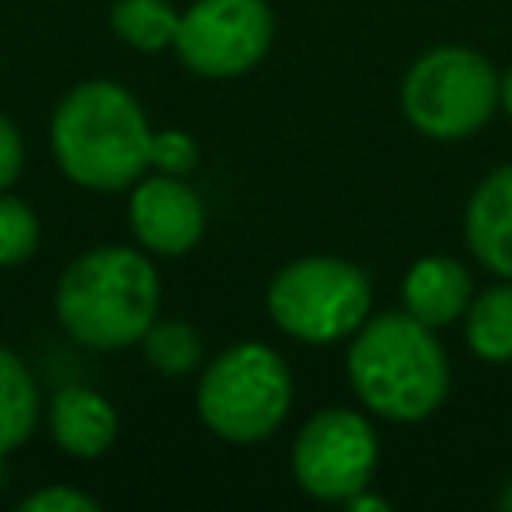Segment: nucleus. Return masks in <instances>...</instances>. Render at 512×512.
Returning a JSON list of instances; mask_svg holds the SVG:
<instances>
[{"label": "nucleus", "mask_w": 512, "mask_h": 512, "mask_svg": "<svg viewBox=\"0 0 512 512\" xmlns=\"http://www.w3.org/2000/svg\"><path fill=\"white\" fill-rule=\"evenodd\" d=\"M344 368L360 404L388 424L428 420L452 388V368L436 328L408 312L368 316L352 332Z\"/></svg>", "instance_id": "1"}, {"label": "nucleus", "mask_w": 512, "mask_h": 512, "mask_svg": "<svg viewBox=\"0 0 512 512\" xmlns=\"http://www.w3.org/2000/svg\"><path fill=\"white\" fill-rule=\"evenodd\" d=\"M152 152V124L116 80H84L52 112V156L60 172L92 192L132 188Z\"/></svg>", "instance_id": "2"}, {"label": "nucleus", "mask_w": 512, "mask_h": 512, "mask_svg": "<svg viewBox=\"0 0 512 512\" xmlns=\"http://www.w3.org/2000/svg\"><path fill=\"white\" fill-rule=\"evenodd\" d=\"M160 312L156 264L124 244H100L80 252L56 284L60 328L96 352L140 344Z\"/></svg>", "instance_id": "3"}, {"label": "nucleus", "mask_w": 512, "mask_h": 512, "mask_svg": "<svg viewBox=\"0 0 512 512\" xmlns=\"http://www.w3.org/2000/svg\"><path fill=\"white\" fill-rule=\"evenodd\" d=\"M292 408V372L288 360L260 344L240 340L208 360L196 384V412L208 432L228 444L268 440Z\"/></svg>", "instance_id": "4"}, {"label": "nucleus", "mask_w": 512, "mask_h": 512, "mask_svg": "<svg viewBox=\"0 0 512 512\" xmlns=\"http://www.w3.org/2000/svg\"><path fill=\"white\" fill-rule=\"evenodd\" d=\"M500 104V76L488 56L464 44H440L416 56L400 84L404 120L428 140H468Z\"/></svg>", "instance_id": "5"}, {"label": "nucleus", "mask_w": 512, "mask_h": 512, "mask_svg": "<svg viewBox=\"0 0 512 512\" xmlns=\"http://www.w3.org/2000/svg\"><path fill=\"white\" fill-rule=\"evenodd\" d=\"M264 304L284 336L336 344L372 316V280L344 256H300L272 276Z\"/></svg>", "instance_id": "6"}, {"label": "nucleus", "mask_w": 512, "mask_h": 512, "mask_svg": "<svg viewBox=\"0 0 512 512\" xmlns=\"http://www.w3.org/2000/svg\"><path fill=\"white\" fill-rule=\"evenodd\" d=\"M376 464V428L352 408H324L308 416L292 440V476L312 500L324 504H348L360 488H368Z\"/></svg>", "instance_id": "7"}, {"label": "nucleus", "mask_w": 512, "mask_h": 512, "mask_svg": "<svg viewBox=\"0 0 512 512\" xmlns=\"http://www.w3.org/2000/svg\"><path fill=\"white\" fill-rule=\"evenodd\" d=\"M272 8L264 0H196L180 12L176 56L188 72L232 80L252 72L272 48Z\"/></svg>", "instance_id": "8"}, {"label": "nucleus", "mask_w": 512, "mask_h": 512, "mask_svg": "<svg viewBox=\"0 0 512 512\" xmlns=\"http://www.w3.org/2000/svg\"><path fill=\"white\" fill-rule=\"evenodd\" d=\"M128 224L144 252L184 256L200 244L208 212L204 200L184 184V176H140L128 196Z\"/></svg>", "instance_id": "9"}, {"label": "nucleus", "mask_w": 512, "mask_h": 512, "mask_svg": "<svg viewBox=\"0 0 512 512\" xmlns=\"http://www.w3.org/2000/svg\"><path fill=\"white\" fill-rule=\"evenodd\" d=\"M464 240L488 272L512 280V164L488 172L468 196Z\"/></svg>", "instance_id": "10"}, {"label": "nucleus", "mask_w": 512, "mask_h": 512, "mask_svg": "<svg viewBox=\"0 0 512 512\" xmlns=\"http://www.w3.org/2000/svg\"><path fill=\"white\" fill-rule=\"evenodd\" d=\"M48 432H52L56 448H64L68 456L96 460V456H104L112 448V440L120 432V420H116V408L96 388L64 384V388L52 392Z\"/></svg>", "instance_id": "11"}, {"label": "nucleus", "mask_w": 512, "mask_h": 512, "mask_svg": "<svg viewBox=\"0 0 512 512\" xmlns=\"http://www.w3.org/2000/svg\"><path fill=\"white\" fill-rule=\"evenodd\" d=\"M400 300L404 312L420 324L444 328L452 320H464V308L472 304V276L452 256H424L404 272Z\"/></svg>", "instance_id": "12"}, {"label": "nucleus", "mask_w": 512, "mask_h": 512, "mask_svg": "<svg viewBox=\"0 0 512 512\" xmlns=\"http://www.w3.org/2000/svg\"><path fill=\"white\" fill-rule=\"evenodd\" d=\"M40 420V388L28 364L0 344V456L16 452Z\"/></svg>", "instance_id": "13"}, {"label": "nucleus", "mask_w": 512, "mask_h": 512, "mask_svg": "<svg viewBox=\"0 0 512 512\" xmlns=\"http://www.w3.org/2000/svg\"><path fill=\"white\" fill-rule=\"evenodd\" d=\"M464 340L472 356L488 364H512V280L500 276V284L472 296L464 308Z\"/></svg>", "instance_id": "14"}, {"label": "nucleus", "mask_w": 512, "mask_h": 512, "mask_svg": "<svg viewBox=\"0 0 512 512\" xmlns=\"http://www.w3.org/2000/svg\"><path fill=\"white\" fill-rule=\"evenodd\" d=\"M112 32L136 52H160L176 44L180 12L168 0H116L108 12Z\"/></svg>", "instance_id": "15"}, {"label": "nucleus", "mask_w": 512, "mask_h": 512, "mask_svg": "<svg viewBox=\"0 0 512 512\" xmlns=\"http://www.w3.org/2000/svg\"><path fill=\"white\" fill-rule=\"evenodd\" d=\"M140 348H144V360L164 376H184L204 360L200 332L184 320H160L156 316L148 324V332L140 336Z\"/></svg>", "instance_id": "16"}, {"label": "nucleus", "mask_w": 512, "mask_h": 512, "mask_svg": "<svg viewBox=\"0 0 512 512\" xmlns=\"http://www.w3.org/2000/svg\"><path fill=\"white\" fill-rule=\"evenodd\" d=\"M36 244H40V220H36V212L24 200L0 192V268L24 264L36 252Z\"/></svg>", "instance_id": "17"}, {"label": "nucleus", "mask_w": 512, "mask_h": 512, "mask_svg": "<svg viewBox=\"0 0 512 512\" xmlns=\"http://www.w3.org/2000/svg\"><path fill=\"white\" fill-rule=\"evenodd\" d=\"M200 160V148L188 132L180 128H164V132H152V152H148V164L164 176H188Z\"/></svg>", "instance_id": "18"}, {"label": "nucleus", "mask_w": 512, "mask_h": 512, "mask_svg": "<svg viewBox=\"0 0 512 512\" xmlns=\"http://www.w3.org/2000/svg\"><path fill=\"white\" fill-rule=\"evenodd\" d=\"M20 512H100V500L80 492V488H64V484H52V488H36L20 500Z\"/></svg>", "instance_id": "19"}, {"label": "nucleus", "mask_w": 512, "mask_h": 512, "mask_svg": "<svg viewBox=\"0 0 512 512\" xmlns=\"http://www.w3.org/2000/svg\"><path fill=\"white\" fill-rule=\"evenodd\" d=\"M20 168H24V140H20L16 124L0 112V192H8L16 184Z\"/></svg>", "instance_id": "20"}, {"label": "nucleus", "mask_w": 512, "mask_h": 512, "mask_svg": "<svg viewBox=\"0 0 512 512\" xmlns=\"http://www.w3.org/2000/svg\"><path fill=\"white\" fill-rule=\"evenodd\" d=\"M500 104H504V112L512 116V72L500 80Z\"/></svg>", "instance_id": "21"}, {"label": "nucleus", "mask_w": 512, "mask_h": 512, "mask_svg": "<svg viewBox=\"0 0 512 512\" xmlns=\"http://www.w3.org/2000/svg\"><path fill=\"white\" fill-rule=\"evenodd\" d=\"M500 508H504V512H512V480H508V484H504V492H500Z\"/></svg>", "instance_id": "22"}]
</instances>
